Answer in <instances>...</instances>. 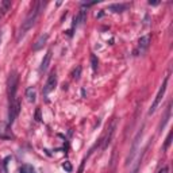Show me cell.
<instances>
[{
  "mask_svg": "<svg viewBox=\"0 0 173 173\" xmlns=\"http://www.w3.org/2000/svg\"><path fill=\"white\" fill-rule=\"evenodd\" d=\"M149 45H150V35L141 37L139 41H138V52H141V54L145 53L147 50V48H149ZM138 52H135V53H138Z\"/></svg>",
  "mask_w": 173,
  "mask_h": 173,
  "instance_id": "8",
  "label": "cell"
},
{
  "mask_svg": "<svg viewBox=\"0 0 173 173\" xmlns=\"http://www.w3.org/2000/svg\"><path fill=\"white\" fill-rule=\"evenodd\" d=\"M19 173H34V168L31 165H22L19 168Z\"/></svg>",
  "mask_w": 173,
  "mask_h": 173,
  "instance_id": "13",
  "label": "cell"
},
{
  "mask_svg": "<svg viewBox=\"0 0 173 173\" xmlns=\"http://www.w3.org/2000/svg\"><path fill=\"white\" fill-rule=\"evenodd\" d=\"M48 38H49V34H42V35H39L38 39L35 41L33 45L34 52H38V50H41V49L43 48L45 45H46V42H48Z\"/></svg>",
  "mask_w": 173,
  "mask_h": 173,
  "instance_id": "9",
  "label": "cell"
},
{
  "mask_svg": "<svg viewBox=\"0 0 173 173\" xmlns=\"http://www.w3.org/2000/svg\"><path fill=\"white\" fill-rule=\"evenodd\" d=\"M55 85H57V74H55V72H52L43 87V95H49L52 91H54Z\"/></svg>",
  "mask_w": 173,
  "mask_h": 173,
  "instance_id": "7",
  "label": "cell"
},
{
  "mask_svg": "<svg viewBox=\"0 0 173 173\" xmlns=\"http://www.w3.org/2000/svg\"><path fill=\"white\" fill-rule=\"evenodd\" d=\"M91 67H92L93 70H97V67H99V60L95 54L91 55Z\"/></svg>",
  "mask_w": 173,
  "mask_h": 173,
  "instance_id": "14",
  "label": "cell"
},
{
  "mask_svg": "<svg viewBox=\"0 0 173 173\" xmlns=\"http://www.w3.org/2000/svg\"><path fill=\"white\" fill-rule=\"evenodd\" d=\"M169 116H170V107H168V110H166V115H165V118H164V122H161V125H160V130L164 129V126L166 125V122H168Z\"/></svg>",
  "mask_w": 173,
  "mask_h": 173,
  "instance_id": "16",
  "label": "cell"
},
{
  "mask_svg": "<svg viewBox=\"0 0 173 173\" xmlns=\"http://www.w3.org/2000/svg\"><path fill=\"white\" fill-rule=\"evenodd\" d=\"M10 7H11V1H3V4H1V11L3 12L8 11Z\"/></svg>",
  "mask_w": 173,
  "mask_h": 173,
  "instance_id": "18",
  "label": "cell"
},
{
  "mask_svg": "<svg viewBox=\"0 0 173 173\" xmlns=\"http://www.w3.org/2000/svg\"><path fill=\"white\" fill-rule=\"evenodd\" d=\"M35 120H41V108H37V111H35Z\"/></svg>",
  "mask_w": 173,
  "mask_h": 173,
  "instance_id": "21",
  "label": "cell"
},
{
  "mask_svg": "<svg viewBox=\"0 0 173 173\" xmlns=\"http://www.w3.org/2000/svg\"><path fill=\"white\" fill-rule=\"evenodd\" d=\"M50 60H52V50H49L45 55V58L42 60V62H41V67H39V72L41 73H45L49 68V64H50Z\"/></svg>",
  "mask_w": 173,
  "mask_h": 173,
  "instance_id": "10",
  "label": "cell"
},
{
  "mask_svg": "<svg viewBox=\"0 0 173 173\" xmlns=\"http://www.w3.org/2000/svg\"><path fill=\"white\" fill-rule=\"evenodd\" d=\"M168 80H169V77L166 76V77H165V80H164V83H162V85L160 87V89H158V92H157V95H155L154 102H153V104H151V106H150V108H149V112H147L149 115H151V114H153V112L155 111V108L158 107V104L161 103L162 97H164V95H165L166 85H168Z\"/></svg>",
  "mask_w": 173,
  "mask_h": 173,
  "instance_id": "2",
  "label": "cell"
},
{
  "mask_svg": "<svg viewBox=\"0 0 173 173\" xmlns=\"http://www.w3.org/2000/svg\"><path fill=\"white\" fill-rule=\"evenodd\" d=\"M19 111H20V103L19 100L15 99L10 100V107H8V125H12L15 122V119L18 118Z\"/></svg>",
  "mask_w": 173,
  "mask_h": 173,
  "instance_id": "3",
  "label": "cell"
},
{
  "mask_svg": "<svg viewBox=\"0 0 173 173\" xmlns=\"http://www.w3.org/2000/svg\"><path fill=\"white\" fill-rule=\"evenodd\" d=\"M170 142H172V131H169V134H168V137H166L165 145H164V149H165V150L170 146Z\"/></svg>",
  "mask_w": 173,
  "mask_h": 173,
  "instance_id": "17",
  "label": "cell"
},
{
  "mask_svg": "<svg viewBox=\"0 0 173 173\" xmlns=\"http://www.w3.org/2000/svg\"><path fill=\"white\" fill-rule=\"evenodd\" d=\"M26 97L29 100L30 103H34L35 102V97H37V93H35V89L33 87H30V88L26 89Z\"/></svg>",
  "mask_w": 173,
  "mask_h": 173,
  "instance_id": "12",
  "label": "cell"
},
{
  "mask_svg": "<svg viewBox=\"0 0 173 173\" xmlns=\"http://www.w3.org/2000/svg\"><path fill=\"white\" fill-rule=\"evenodd\" d=\"M18 73L16 72H12L8 77L7 81V87H8V96H10V100L15 99V95H16V88H18Z\"/></svg>",
  "mask_w": 173,
  "mask_h": 173,
  "instance_id": "4",
  "label": "cell"
},
{
  "mask_svg": "<svg viewBox=\"0 0 173 173\" xmlns=\"http://www.w3.org/2000/svg\"><path fill=\"white\" fill-rule=\"evenodd\" d=\"M160 173H166V169H162V170H161V172H160Z\"/></svg>",
  "mask_w": 173,
  "mask_h": 173,
  "instance_id": "23",
  "label": "cell"
},
{
  "mask_svg": "<svg viewBox=\"0 0 173 173\" xmlns=\"http://www.w3.org/2000/svg\"><path fill=\"white\" fill-rule=\"evenodd\" d=\"M149 4H150V6H157V4H158V1H149Z\"/></svg>",
  "mask_w": 173,
  "mask_h": 173,
  "instance_id": "22",
  "label": "cell"
},
{
  "mask_svg": "<svg viewBox=\"0 0 173 173\" xmlns=\"http://www.w3.org/2000/svg\"><path fill=\"white\" fill-rule=\"evenodd\" d=\"M62 168L67 170V172H72V164H70L69 161H65V162H64V164H62Z\"/></svg>",
  "mask_w": 173,
  "mask_h": 173,
  "instance_id": "19",
  "label": "cell"
},
{
  "mask_svg": "<svg viewBox=\"0 0 173 173\" xmlns=\"http://www.w3.org/2000/svg\"><path fill=\"white\" fill-rule=\"evenodd\" d=\"M115 129H116V120H112V123H111V126L107 129L106 134H104V137L102 138V141H103V144H102V149H107L108 147V145L111 144V141H112V137H114L115 134Z\"/></svg>",
  "mask_w": 173,
  "mask_h": 173,
  "instance_id": "5",
  "label": "cell"
},
{
  "mask_svg": "<svg viewBox=\"0 0 173 173\" xmlns=\"http://www.w3.org/2000/svg\"><path fill=\"white\" fill-rule=\"evenodd\" d=\"M80 74H81V67L77 65V67L73 69V72H72V77H73L74 80H78V78H80Z\"/></svg>",
  "mask_w": 173,
  "mask_h": 173,
  "instance_id": "15",
  "label": "cell"
},
{
  "mask_svg": "<svg viewBox=\"0 0 173 173\" xmlns=\"http://www.w3.org/2000/svg\"><path fill=\"white\" fill-rule=\"evenodd\" d=\"M15 135L7 122L0 120V139H14Z\"/></svg>",
  "mask_w": 173,
  "mask_h": 173,
  "instance_id": "6",
  "label": "cell"
},
{
  "mask_svg": "<svg viewBox=\"0 0 173 173\" xmlns=\"http://www.w3.org/2000/svg\"><path fill=\"white\" fill-rule=\"evenodd\" d=\"M127 4H111V6H108V10L110 11H112V12H116V14H119V12H123V11H126L127 10Z\"/></svg>",
  "mask_w": 173,
  "mask_h": 173,
  "instance_id": "11",
  "label": "cell"
},
{
  "mask_svg": "<svg viewBox=\"0 0 173 173\" xmlns=\"http://www.w3.org/2000/svg\"><path fill=\"white\" fill-rule=\"evenodd\" d=\"M43 6H45V3H42V1H35V3L33 4V7H31V10H30L29 15L26 16V19L23 20L22 25H20V27H19L16 41H20V38L25 37V34H26L27 31L34 26V23L37 22L38 15H39V12H41V10H42Z\"/></svg>",
  "mask_w": 173,
  "mask_h": 173,
  "instance_id": "1",
  "label": "cell"
},
{
  "mask_svg": "<svg viewBox=\"0 0 173 173\" xmlns=\"http://www.w3.org/2000/svg\"><path fill=\"white\" fill-rule=\"evenodd\" d=\"M85 162H87V157H84V160L81 161L80 166H78V170H77V173H83V170H84V166H85Z\"/></svg>",
  "mask_w": 173,
  "mask_h": 173,
  "instance_id": "20",
  "label": "cell"
}]
</instances>
